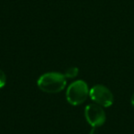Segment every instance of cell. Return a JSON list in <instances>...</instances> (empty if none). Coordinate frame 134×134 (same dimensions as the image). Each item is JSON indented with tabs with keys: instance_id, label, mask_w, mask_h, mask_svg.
I'll return each mask as SVG.
<instances>
[{
	"instance_id": "cell-1",
	"label": "cell",
	"mask_w": 134,
	"mask_h": 134,
	"mask_svg": "<svg viewBox=\"0 0 134 134\" xmlns=\"http://www.w3.org/2000/svg\"><path fill=\"white\" fill-rule=\"evenodd\" d=\"M38 87L41 91L49 94L62 92L66 86V77L58 72H49L40 76L38 79Z\"/></svg>"
},
{
	"instance_id": "cell-2",
	"label": "cell",
	"mask_w": 134,
	"mask_h": 134,
	"mask_svg": "<svg viewBox=\"0 0 134 134\" xmlns=\"http://www.w3.org/2000/svg\"><path fill=\"white\" fill-rule=\"evenodd\" d=\"M89 87L84 80L73 82L66 90V99L72 106L83 104L89 97Z\"/></svg>"
},
{
	"instance_id": "cell-3",
	"label": "cell",
	"mask_w": 134,
	"mask_h": 134,
	"mask_svg": "<svg viewBox=\"0 0 134 134\" xmlns=\"http://www.w3.org/2000/svg\"><path fill=\"white\" fill-rule=\"evenodd\" d=\"M89 97L96 104L103 108H108L114 102V97L112 92L103 85L94 86L89 90Z\"/></svg>"
},
{
	"instance_id": "cell-4",
	"label": "cell",
	"mask_w": 134,
	"mask_h": 134,
	"mask_svg": "<svg viewBox=\"0 0 134 134\" xmlns=\"http://www.w3.org/2000/svg\"><path fill=\"white\" fill-rule=\"evenodd\" d=\"M85 117L92 128L100 127L106 121V113L103 107L97 104H89L85 108Z\"/></svg>"
},
{
	"instance_id": "cell-5",
	"label": "cell",
	"mask_w": 134,
	"mask_h": 134,
	"mask_svg": "<svg viewBox=\"0 0 134 134\" xmlns=\"http://www.w3.org/2000/svg\"><path fill=\"white\" fill-rule=\"evenodd\" d=\"M78 73H79V69L77 68V67L75 66H73V67H70V68H68V69L65 71V73L63 74L64 75V76L66 77V78H75V77H76L77 75H78Z\"/></svg>"
},
{
	"instance_id": "cell-6",
	"label": "cell",
	"mask_w": 134,
	"mask_h": 134,
	"mask_svg": "<svg viewBox=\"0 0 134 134\" xmlns=\"http://www.w3.org/2000/svg\"><path fill=\"white\" fill-rule=\"evenodd\" d=\"M6 83H7L6 74H5L2 70L0 69V89L3 88L5 86H6Z\"/></svg>"
},
{
	"instance_id": "cell-7",
	"label": "cell",
	"mask_w": 134,
	"mask_h": 134,
	"mask_svg": "<svg viewBox=\"0 0 134 134\" xmlns=\"http://www.w3.org/2000/svg\"><path fill=\"white\" fill-rule=\"evenodd\" d=\"M130 101H131V105L133 106V108H134V94L132 95V97H131V99H130Z\"/></svg>"
},
{
	"instance_id": "cell-8",
	"label": "cell",
	"mask_w": 134,
	"mask_h": 134,
	"mask_svg": "<svg viewBox=\"0 0 134 134\" xmlns=\"http://www.w3.org/2000/svg\"><path fill=\"white\" fill-rule=\"evenodd\" d=\"M90 134H97L96 133V128H93L91 130V132H90Z\"/></svg>"
}]
</instances>
